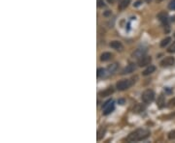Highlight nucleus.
<instances>
[{"label": "nucleus", "instance_id": "6e6552de", "mask_svg": "<svg viewBox=\"0 0 175 143\" xmlns=\"http://www.w3.org/2000/svg\"><path fill=\"white\" fill-rule=\"evenodd\" d=\"M135 70H136L135 64H133V63H130V64H129L128 66H126L124 69L123 72H122V73H123V75H126V73H133Z\"/></svg>", "mask_w": 175, "mask_h": 143}, {"label": "nucleus", "instance_id": "f257e3e1", "mask_svg": "<svg viewBox=\"0 0 175 143\" xmlns=\"http://www.w3.org/2000/svg\"><path fill=\"white\" fill-rule=\"evenodd\" d=\"M150 136V131L145 129H137L136 131H132L131 134H129L126 137V141L128 142H137L143 139H146L147 137Z\"/></svg>", "mask_w": 175, "mask_h": 143}, {"label": "nucleus", "instance_id": "5701e85b", "mask_svg": "<svg viewBox=\"0 0 175 143\" xmlns=\"http://www.w3.org/2000/svg\"><path fill=\"white\" fill-rule=\"evenodd\" d=\"M168 8L170 10H175V0H171L168 5Z\"/></svg>", "mask_w": 175, "mask_h": 143}, {"label": "nucleus", "instance_id": "bb28decb", "mask_svg": "<svg viewBox=\"0 0 175 143\" xmlns=\"http://www.w3.org/2000/svg\"><path fill=\"white\" fill-rule=\"evenodd\" d=\"M118 104H125V100H124V99H120V100H118Z\"/></svg>", "mask_w": 175, "mask_h": 143}, {"label": "nucleus", "instance_id": "7ed1b4c3", "mask_svg": "<svg viewBox=\"0 0 175 143\" xmlns=\"http://www.w3.org/2000/svg\"><path fill=\"white\" fill-rule=\"evenodd\" d=\"M115 108V103H114V100H108L107 102H106L104 104H103V107H102V112L104 115H108L110 114L112 111L114 110Z\"/></svg>", "mask_w": 175, "mask_h": 143}, {"label": "nucleus", "instance_id": "412c9836", "mask_svg": "<svg viewBox=\"0 0 175 143\" xmlns=\"http://www.w3.org/2000/svg\"><path fill=\"white\" fill-rule=\"evenodd\" d=\"M167 51L170 52V53H175V42H173V44L168 47Z\"/></svg>", "mask_w": 175, "mask_h": 143}, {"label": "nucleus", "instance_id": "a211bd4d", "mask_svg": "<svg viewBox=\"0 0 175 143\" xmlns=\"http://www.w3.org/2000/svg\"><path fill=\"white\" fill-rule=\"evenodd\" d=\"M171 41V38L170 37H166V39H163L162 41V43H161V46L162 47H164V46H166L168 44H169V42Z\"/></svg>", "mask_w": 175, "mask_h": 143}, {"label": "nucleus", "instance_id": "0eeeda50", "mask_svg": "<svg viewBox=\"0 0 175 143\" xmlns=\"http://www.w3.org/2000/svg\"><path fill=\"white\" fill-rule=\"evenodd\" d=\"M151 61H152L151 56H146V55H144V56L141 57L140 59L138 60V66H139V67L148 66V65H150Z\"/></svg>", "mask_w": 175, "mask_h": 143}, {"label": "nucleus", "instance_id": "cd10ccee", "mask_svg": "<svg viewBox=\"0 0 175 143\" xmlns=\"http://www.w3.org/2000/svg\"><path fill=\"white\" fill-rule=\"evenodd\" d=\"M140 4H141V1H137V2L134 4V6H135V7H137V6H139Z\"/></svg>", "mask_w": 175, "mask_h": 143}, {"label": "nucleus", "instance_id": "b1692460", "mask_svg": "<svg viewBox=\"0 0 175 143\" xmlns=\"http://www.w3.org/2000/svg\"><path fill=\"white\" fill-rule=\"evenodd\" d=\"M168 138L169 139H175V130L169 132V134H168Z\"/></svg>", "mask_w": 175, "mask_h": 143}, {"label": "nucleus", "instance_id": "2eb2a0df", "mask_svg": "<svg viewBox=\"0 0 175 143\" xmlns=\"http://www.w3.org/2000/svg\"><path fill=\"white\" fill-rule=\"evenodd\" d=\"M111 58H112V54H111L110 52H103V53L101 54V56H100V60L105 62V61L110 60Z\"/></svg>", "mask_w": 175, "mask_h": 143}, {"label": "nucleus", "instance_id": "1a4fd4ad", "mask_svg": "<svg viewBox=\"0 0 175 143\" xmlns=\"http://www.w3.org/2000/svg\"><path fill=\"white\" fill-rule=\"evenodd\" d=\"M110 46L112 47V49H116V50H122L123 49V45H122L121 42L119 41H113V42H111L110 43Z\"/></svg>", "mask_w": 175, "mask_h": 143}, {"label": "nucleus", "instance_id": "6ab92c4d", "mask_svg": "<svg viewBox=\"0 0 175 143\" xmlns=\"http://www.w3.org/2000/svg\"><path fill=\"white\" fill-rule=\"evenodd\" d=\"M97 77H104V76H105V69H103V68L97 69Z\"/></svg>", "mask_w": 175, "mask_h": 143}, {"label": "nucleus", "instance_id": "4be33fe9", "mask_svg": "<svg viewBox=\"0 0 175 143\" xmlns=\"http://www.w3.org/2000/svg\"><path fill=\"white\" fill-rule=\"evenodd\" d=\"M175 107V98L171 99L168 102V107Z\"/></svg>", "mask_w": 175, "mask_h": 143}, {"label": "nucleus", "instance_id": "4468645a", "mask_svg": "<svg viewBox=\"0 0 175 143\" xmlns=\"http://www.w3.org/2000/svg\"><path fill=\"white\" fill-rule=\"evenodd\" d=\"M158 18L160 19V20H161V22H162L163 24H166V25H167L168 19H167V15H166V13H161V14H159Z\"/></svg>", "mask_w": 175, "mask_h": 143}, {"label": "nucleus", "instance_id": "ddd939ff", "mask_svg": "<svg viewBox=\"0 0 175 143\" xmlns=\"http://www.w3.org/2000/svg\"><path fill=\"white\" fill-rule=\"evenodd\" d=\"M155 71H156V67L153 66V65H150L144 72H143V76H149V75H151V73H153Z\"/></svg>", "mask_w": 175, "mask_h": 143}, {"label": "nucleus", "instance_id": "9d476101", "mask_svg": "<svg viewBox=\"0 0 175 143\" xmlns=\"http://www.w3.org/2000/svg\"><path fill=\"white\" fill-rule=\"evenodd\" d=\"M130 3V0H121L119 2V6H118V9L120 11H123V10L126 9V7L129 6Z\"/></svg>", "mask_w": 175, "mask_h": 143}, {"label": "nucleus", "instance_id": "f03ea898", "mask_svg": "<svg viewBox=\"0 0 175 143\" xmlns=\"http://www.w3.org/2000/svg\"><path fill=\"white\" fill-rule=\"evenodd\" d=\"M141 98H142L143 103H145V104H150V103L153 102L154 99H155V93H154L153 90H150V89L145 90V91L143 92Z\"/></svg>", "mask_w": 175, "mask_h": 143}, {"label": "nucleus", "instance_id": "c85d7f7f", "mask_svg": "<svg viewBox=\"0 0 175 143\" xmlns=\"http://www.w3.org/2000/svg\"><path fill=\"white\" fill-rule=\"evenodd\" d=\"M115 1H116V0H107L108 3H114Z\"/></svg>", "mask_w": 175, "mask_h": 143}, {"label": "nucleus", "instance_id": "c756f323", "mask_svg": "<svg viewBox=\"0 0 175 143\" xmlns=\"http://www.w3.org/2000/svg\"><path fill=\"white\" fill-rule=\"evenodd\" d=\"M170 20H171V22H174V20H175V17H172Z\"/></svg>", "mask_w": 175, "mask_h": 143}, {"label": "nucleus", "instance_id": "f3484780", "mask_svg": "<svg viewBox=\"0 0 175 143\" xmlns=\"http://www.w3.org/2000/svg\"><path fill=\"white\" fill-rule=\"evenodd\" d=\"M105 132H106V129H104V128H101L97 131V140H100L101 138H103Z\"/></svg>", "mask_w": 175, "mask_h": 143}, {"label": "nucleus", "instance_id": "393cba45", "mask_svg": "<svg viewBox=\"0 0 175 143\" xmlns=\"http://www.w3.org/2000/svg\"><path fill=\"white\" fill-rule=\"evenodd\" d=\"M104 2H103V0H98V6L99 7H103L104 6Z\"/></svg>", "mask_w": 175, "mask_h": 143}, {"label": "nucleus", "instance_id": "aec40b11", "mask_svg": "<svg viewBox=\"0 0 175 143\" xmlns=\"http://www.w3.org/2000/svg\"><path fill=\"white\" fill-rule=\"evenodd\" d=\"M143 110H144V107H143L142 104H137L136 107H134V109H133V111L136 113H140V112H142Z\"/></svg>", "mask_w": 175, "mask_h": 143}, {"label": "nucleus", "instance_id": "f8f14e48", "mask_svg": "<svg viewBox=\"0 0 175 143\" xmlns=\"http://www.w3.org/2000/svg\"><path fill=\"white\" fill-rule=\"evenodd\" d=\"M114 93V88L111 86V87H108L106 90H104L103 92L100 93L101 95V97H107V96H111V94Z\"/></svg>", "mask_w": 175, "mask_h": 143}, {"label": "nucleus", "instance_id": "423d86ee", "mask_svg": "<svg viewBox=\"0 0 175 143\" xmlns=\"http://www.w3.org/2000/svg\"><path fill=\"white\" fill-rule=\"evenodd\" d=\"M175 63V59L174 57H171V56H168V57H166L163 60H162L161 62V66L162 67H170L172 65H174Z\"/></svg>", "mask_w": 175, "mask_h": 143}, {"label": "nucleus", "instance_id": "20e7f679", "mask_svg": "<svg viewBox=\"0 0 175 143\" xmlns=\"http://www.w3.org/2000/svg\"><path fill=\"white\" fill-rule=\"evenodd\" d=\"M117 89L120 91H124L126 89H129L131 86V82L129 79H122L118 83H117Z\"/></svg>", "mask_w": 175, "mask_h": 143}, {"label": "nucleus", "instance_id": "a878e982", "mask_svg": "<svg viewBox=\"0 0 175 143\" xmlns=\"http://www.w3.org/2000/svg\"><path fill=\"white\" fill-rule=\"evenodd\" d=\"M164 91H166L167 94H171V92H172V91H171V89H169V87H166V89H164Z\"/></svg>", "mask_w": 175, "mask_h": 143}, {"label": "nucleus", "instance_id": "dca6fc26", "mask_svg": "<svg viewBox=\"0 0 175 143\" xmlns=\"http://www.w3.org/2000/svg\"><path fill=\"white\" fill-rule=\"evenodd\" d=\"M117 69H118V64H117V63H114V64H111V65L108 66L107 71L110 73H115L117 71Z\"/></svg>", "mask_w": 175, "mask_h": 143}, {"label": "nucleus", "instance_id": "9b49d317", "mask_svg": "<svg viewBox=\"0 0 175 143\" xmlns=\"http://www.w3.org/2000/svg\"><path fill=\"white\" fill-rule=\"evenodd\" d=\"M157 104L160 108H162L164 105H166V99H164L163 95H160V96H159L157 100Z\"/></svg>", "mask_w": 175, "mask_h": 143}, {"label": "nucleus", "instance_id": "7c9ffc66", "mask_svg": "<svg viewBox=\"0 0 175 143\" xmlns=\"http://www.w3.org/2000/svg\"><path fill=\"white\" fill-rule=\"evenodd\" d=\"M162 1H163V0H157V2H162Z\"/></svg>", "mask_w": 175, "mask_h": 143}, {"label": "nucleus", "instance_id": "39448f33", "mask_svg": "<svg viewBox=\"0 0 175 143\" xmlns=\"http://www.w3.org/2000/svg\"><path fill=\"white\" fill-rule=\"evenodd\" d=\"M146 52H147V49H145V47H139V49H135V51L132 53V57L139 60L141 57H143L146 54Z\"/></svg>", "mask_w": 175, "mask_h": 143}]
</instances>
